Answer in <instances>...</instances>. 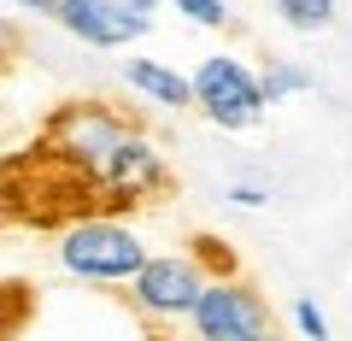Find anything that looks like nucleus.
<instances>
[{
    "label": "nucleus",
    "mask_w": 352,
    "mask_h": 341,
    "mask_svg": "<svg viewBox=\"0 0 352 341\" xmlns=\"http://www.w3.org/2000/svg\"><path fill=\"white\" fill-rule=\"evenodd\" d=\"M182 329H188V341H258L276 329V318L247 277H212Z\"/></svg>",
    "instance_id": "39448f33"
},
{
    "label": "nucleus",
    "mask_w": 352,
    "mask_h": 341,
    "mask_svg": "<svg viewBox=\"0 0 352 341\" xmlns=\"http://www.w3.org/2000/svg\"><path fill=\"white\" fill-rule=\"evenodd\" d=\"M82 183L100 194L106 206H141V200H153V194L170 189V165H164L159 141H153L147 130H135V136H129L94 177H82Z\"/></svg>",
    "instance_id": "0eeeda50"
},
{
    "label": "nucleus",
    "mask_w": 352,
    "mask_h": 341,
    "mask_svg": "<svg viewBox=\"0 0 352 341\" xmlns=\"http://www.w3.org/2000/svg\"><path fill=\"white\" fill-rule=\"evenodd\" d=\"M223 200H229V206H241V212H258V206H270V189H264L258 177H235Z\"/></svg>",
    "instance_id": "2eb2a0df"
},
{
    "label": "nucleus",
    "mask_w": 352,
    "mask_h": 341,
    "mask_svg": "<svg viewBox=\"0 0 352 341\" xmlns=\"http://www.w3.org/2000/svg\"><path fill=\"white\" fill-rule=\"evenodd\" d=\"M258 341H288V335H282V329H270V335H258Z\"/></svg>",
    "instance_id": "a211bd4d"
},
{
    "label": "nucleus",
    "mask_w": 352,
    "mask_h": 341,
    "mask_svg": "<svg viewBox=\"0 0 352 341\" xmlns=\"http://www.w3.org/2000/svg\"><path fill=\"white\" fill-rule=\"evenodd\" d=\"M153 12H159V0H59L53 24L82 48L112 53V48H129V41L147 36Z\"/></svg>",
    "instance_id": "423d86ee"
},
{
    "label": "nucleus",
    "mask_w": 352,
    "mask_h": 341,
    "mask_svg": "<svg viewBox=\"0 0 352 341\" xmlns=\"http://www.w3.org/2000/svg\"><path fill=\"white\" fill-rule=\"evenodd\" d=\"M129 136H135V124H129L118 106H106V101H71V106H59V112L47 118L53 159L71 165L76 177H94Z\"/></svg>",
    "instance_id": "7ed1b4c3"
},
{
    "label": "nucleus",
    "mask_w": 352,
    "mask_h": 341,
    "mask_svg": "<svg viewBox=\"0 0 352 341\" xmlns=\"http://www.w3.org/2000/svg\"><path fill=\"white\" fill-rule=\"evenodd\" d=\"M24 324H30V289L24 282H0V341H18Z\"/></svg>",
    "instance_id": "9b49d317"
},
{
    "label": "nucleus",
    "mask_w": 352,
    "mask_h": 341,
    "mask_svg": "<svg viewBox=\"0 0 352 341\" xmlns=\"http://www.w3.org/2000/svg\"><path fill=\"white\" fill-rule=\"evenodd\" d=\"M0 6H6V0H0Z\"/></svg>",
    "instance_id": "6ab92c4d"
},
{
    "label": "nucleus",
    "mask_w": 352,
    "mask_h": 341,
    "mask_svg": "<svg viewBox=\"0 0 352 341\" xmlns=\"http://www.w3.org/2000/svg\"><path fill=\"white\" fill-rule=\"evenodd\" d=\"M188 253H194V259L206 265V277H241V271H235V259L223 253V241H217V236H200Z\"/></svg>",
    "instance_id": "4468645a"
},
{
    "label": "nucleus",
    "mask_w": 352,
    "mask_h": 341,
    "mask_svg": "<svg viewBox=\"0 0 352 341\" xmlns=\"http://www.w3.org/2000/svg\"><path fill=\"white\" fill-rule=\"evenodd\" d=\"M170 12H182L200 30H229V6L223 0H170Z\"/></svg>",
    "instance_id": "ddd939ff"
},
{
    "label": "nucleus",
    "mask_w": 352,
    "mask_h": 341,
    "mask_svg": "<svg viewBox=\"0 0 352 341\" xmlns=\"http://www.w3.org/2000/svg\"><path fill=\"white\" fill-rule=\"evenodd\" d=\"M12 6H24V12H41V18L59 12V0H12Z\"/></svg>",
    "instance_id": "dca6fc26"
},
{
    "label": "nucleus",
    "mask_w": 352,
    "mask_h": 341,
    "mask_svg": "<svg viewBox=\"0 0 352 341\" xmlns=\"http://www.w3.org/2000/svg\"><path fill=\"white\" fill-rule=\"evenodd\" d=\"M147 253L153 247L141 241V229L124 224V218H112V212L76 218V224H65L59 241H53L59 271L76 277V282H94V289H129V277L147 265Z\"/></svg>",
    "instance_id": "f257e3e1"
},
{
    "label": "nucleus",
    "mask_w": 352,
    "mask_h": 341,
    "mask_svg": "<svg viewBox=\"0 0 352 341\" xmlns=\"http://www.w3.org/2000/svg\"><path fill=\"white\" fill-rule=\"evenodd\" d=\"M124 83L147 106H159V112H188L194 106L188 71H176V65H164V59H124Z\"/></svg>",
    "instance_id": "6e6552de"
},
{
    "label": "nucleus",
    "mask_w": 352,
    "mask_h": 341,
    "mask_svg": "<svg viewBox=\"0 0 352 341\" xmlns=\"http://www.w3.org/2000/svg\"><path fill=\"white\" fill-rule=\"evenodd\" d=\"M294 329H300V341H329V312L311 294H294Z\"/></svg>",
    "instance_id": "f8f14e48"
},
{
    "label": "nucleus",
    "mask_w": 352,
    "mask_h": 341,
    "mask_svg": "<svg viewBox=\"0 0 352 341\" xmlns=\"http://www.w3.org/2000/svg\"><path fill=\"white\" fill-rule=\"evenodd\" d=\"M270 6H276V18L288 30H300V36H323V30L335 24L340 0H270Z\"/></svg>",
    "instance_id": "1a4fd4ad"
},
{
    "label": "nucleus",
    "mask_w": 352,
    "mask_h": 341,
    "mask_svg": "<svg viewBox=\"0 0 352 341\" xmlns=\"http://www.w3.org/2000/svg\"><path fill=\"white\" fill-rule=\"evenodd\" d=\"M206 265L194 259V253H147V265L129 277V306H135L147 324H188L194 300L206 294Z\"/></svg>",
    "instance_id": "20e7f679"
},
{
    "label": "nucleus",
    "mask_w": 352,
    "mask_h": 341,
    "mask_svg": "<svg viewBox=\"0 0 352 341\" xmlns=\"http://www.w3.org/2000/svg\"><path fill=\"white\" fill-rule=\"evenodd\" d=\"M258 83H264V101L276 106V101H294V94L311 89V71L294 65V59H264L258 65Z\"/></svg>",
    "instance_id": "9d476101"
},
{
    "label": "nucleus",
    "mask_w": 352,
    "mask_h": 341,
    "mask_svg": "<svg viewBox=\"0 0 352 341\" xmlns=\"http://www.w3.org/2000/svg\"><path fill=\"white\" fill-rule=\"evenodd\" d=\"M188 83H194V112H200L206 124L229 130V136L258 130L264 112H270L264 83H258V65H247L241 53H206V59L188 71Z\"/></svg>",
    "instance_id": "f03ea898"
},
{
    "label": "nucleus",
    "mask_w": 352,
    "mask_h": 341,
    "mask_svg": "<svg viewBox=\"0 0 352 341\" xmlns=\"http://www.w3.org/2000/svg\"><path fill=\"white\" fill-rule=\"evenodd\" d=\"M18 48V36H12V24H6V18H0V59H6V53Z\"/></svg>",
    "instance_id": "f3484780"
}]
</instances>
